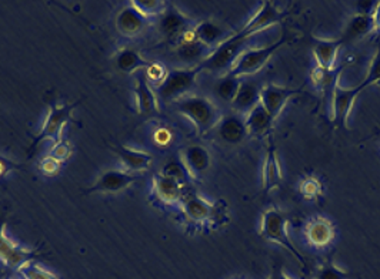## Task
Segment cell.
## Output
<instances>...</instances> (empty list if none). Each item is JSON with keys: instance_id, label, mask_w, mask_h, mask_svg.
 Instances as JSON below:
<instances>
[{"instance_id": "6da1fadb", "label": "cell", "mask_w": 380, "mask_h": 279, "mask_svg": "<svg viewBox=\"0 0 380 279\" xmlns=\"http://www.w3.org/2000/svg\"><path fill=\"white\" fill-rule=\"evenodd\" d=\"M259 234L273 243H277L279 247L286 250L291 255L295 257V259L302 265L303 269H306V261L300 251L296 248L291 235H289V221L288 217L282 213L279 208L270 206L265 209L261 224H259Z\"/></svg>"}, {"instance_id": "7a4b0ae2", "label": "cell", "mask_w": 380, "mask_h": 279, "mask_svg": "<svg viewBox=\"0 0 380 279\" xmlns=\"http://www.w3.org/2000/svg\"><path fill=\"white\" fill-rule=\"evenodd\" d=\"M176 109L199 134H206L217 127L221 119L216 104L203 96H184L176 101Z\"/></svg>"}, {"instance_id": "3957f363", "label": "cell", "mask_w": 380, "mask_h": 279, "mask_svg": "<svg viewBox=\"0 0 380 279\" xmlns=\"http://www.w3.org/2000/svg\"><path fill=\"white\" fill-rule=\"evenodd\" d=\"M247 40L249 39L242 38L238 31L233 33L229 39L212 50L209 57L200 64L202 72L207 70V72L217 73L220 76L228 75L239 57L247 50Z\"/></svg>"}, {"instance_id": "277c9868", "label": "cell", "mask_w": 380, "mask_h": 279, "mask_svg": "<svg viewBox=\"0 0 380 279\" xmlns=\"http://www.w3.org/2000/svg\"><path fill=\"white\" fill-rule=\"evenodd\" d=\"M200 72V66L169 70L165 79L156 87L157 98L165 103L180 100L193 89Z\"/></svg>"}, {"instance_id": "5b68a950", "label": "cell", "mask_w": 380, "mask_h": 279, "mask_svg": "<svg viewBox=\"0 0 380 279\" xmlns=\"http://www.w3.org/2000/svg\"><path fill=\"white\" fill-rule=\"evenodd\" d=\"M286 42V38H280L276 43L266 46V47H261V49H247L236 61V64L233 66V68L231 70V75L238 76L240 79L246 77V76H251L258 73L259 70H262L268 61L272 59V56L284 45Z\"/></svg>"}, {"instance_id": "8992f818", "label": "cell", "mask_w": 380, "mask_h": 279, "mask_svg": "<svg viewBox=\"0 0 380 279\" xmlns=\"http://www.w3.org/2000/svg\"><path fill=\"white\" fill-rule=\"evenodd\" d=\"M73 109L75 104H59V106H52L48 112L46 120L36 140L31 143V149H35L39 143L45 142V140H53V142L60 140L63 127H65L72 119Z\"/></svg>"}, {"instance_id": "52a82bcc", "label": "cell", "mask_w": 380, "mask_h": 279, "mask_svg": "<svg viewBox=\"0 0 380 279\" xmlns=\"http://www.w3.org/2000/svg\"><path fill=\"white\" fill-rule=\"evenodd\" d=\"M363 86L356 87H342L339 82L332 89V119L339 126H346L352 109L355 106V101L358 100L359 94L363 91Z\"/></svg>"}, {"instance_id": "ba28073f", "label": "cell", "mask_w": 380, "mask_h": 279, "mask_svg": "<svg viewBox=\"0 0 380 279\" xmlns=\"http://www.w3.org/2000/svg\"><path fill=\"white\" fill-rule=\"evenodd\" d=\"M193 26L195 23L176 6L166 8V10L159 16V22H157V27H159L162 36L169 40L184 39L193 30Z\"/></svg>"}, {"instance_id": "9c48e42d", "label": "cell", "mask_w": 380, "mask_h": 279, "mask_svg": "<svg viewBox=\"0 0 380 279\" xmlns=\"http://www.w3.org/2000/svg\"><path fill=\"white\" fill-rule=\"evenodd\" d=\"M302 89H291V87H282L276 84H268L262 87L261 93V104L263 109L275 119L282 114V112L286 107L289 100L298 94H300Z\"/></svg>"}, {"instance_id": "30bf717a", "label": "cell", "mask_w": 380, "mask_h": 279, "mask_svg": "<svg viewBox=\"0 0 380 279\" xmlns=\"http://www.w3.org/2000/svg\"><path fill=\"white\" fill-rule=\"evenodd\" d=\"M283 15L272 2H263L259 10L247 20V23L238 33L242 38L250 39L251 36H255V34L262 33L270 26L279 23Z\"/></svg>"}, {"instance_id": "8fae6325", "label": "cell", "mask_w": 380, "mask_h": 279, "mask_svg": "<svg viewBox=\"0 0 380 279\" xmlns=\"http://www.w3.org/2000/svg\"><path fill=\"white\" fill-rule=\"evenodd\" d=\"M136 181V176L128 169H108L101 174V177L90 188L92 193L116 194L128 190Z\"/></svg>"}, {"instance_id": "7c38bea8", "label": "cell", "mask_w": 380, "mask_h": 279, "mask_svg": "<svg viewBox=\"0 0 380 279\" xmlns=\"http://www.w3.org/2000/svg\"><path fill=\"white\" fill-rule=\"evenodd\" d=\"M150 19L132 5L124 6L116 16V29L124 38H138L149 27Z\"/></svg>"}, {"instance_id": "4fadbf2b", "label": "cell", "mask_w": 380, "mask_h": 279, "mask_svg": "<svg viewBox=\"0 0 380 279\" xmlns=\"http://www.w3.org/2000/svg\"><path fill=\"white\" fill-rule=\"evenodd\" d=\"M31 255H34V252L22 248L10 236L6 235V227L3 221H0V262L8 268L17 269L22 264L31 259Z\"/></svg>"}, {"instance_id": "5bb4252c", "label": "cell", "mask_w": 380, "mask_h": 279, "mask_svg": "<svg viewBox=\"0 0 380 279\" xmlns=\"http://www.w3.org/2000/svg\"><path fill=\"white\" fill-rule=\"evenodd\" d=\"M179 157L193 180L203 176V174L207 172L212 165L210 151L206 147L199 144H190L184 147L180 151Z\"/></svg>"}, {"instance_id": "9a60e30c", "label": "cell", "mask_w": 380, "mask_h": 279, "mask_svg": "<svg viewBox=\"0 0 380 279\" xmlns=\"http://www.w3.org/2000/svg\"><path fill=\"white\" fill-rule=\"evenodd\" d=\"M305 238L314 248H326L335 239V228L325 217H313L305 225Z\"/></svg>"}, {"instance_id": "2e32d148", "label": "cell", "mask_w": 380, "mask_h": 279, "mask_svg": "<svg viewBox=\"0 0 380 279\" xmlns=\"http://www.w3.org/2000/svg\"><path fill=\"white\" fill-rule=\"evenodd\" d=\"M261 93H262V86L258 82L243 80L231 106L236 112V114H240L244 117L247 113H250L253 109L261 104Z\"/></svg>"}, {"instance_id": "e0dca14e", "label": "cell", "mask_w": 380, "mask_h": 279, "mask_svg": "<svg viewBox=\"0 0 380 279\" xmlns=\"http://www.w3.org/2000/svg\"><path fill=\"white\" fill-rule=\"evenodd\" d=\"M210 53H212V49L206 47L200 42H198L193 38L192 33H190V38L186 36L176 46V50H175V54L179 59V61H182L187 67H198V66H200L209 57Z\"/></svg>"}, {"instance_id": "ac0fdd59", "label": "cell", "mask_w": 380, "mask_h": 279, "mask_svg": "<svg viewBox=\"0 0 380 279\" xmlns=\"http://www.w3.org/2000/svg\"><path fill=\"white\" fill-rule=\"evenodd\" d=\"M282 180H283L282 164L279 160L277 150L270 140L269 147L265 154L263 168H262V187L266 193H270V191L280 187Z\"/></svg>"}, {"instance_id": "d6986e66", "label": "cell", "mask_w": 380, "mask_h": 279, "mask_svg": "<svg viewBox=\"0 0 380 279\" xmlns=\"http://www.w3.org/2000/svg\"><path fill=\"white\" fill-rule=\"evenodd\" d=\"M153 194L162 204H180L184 197V186L159 172L153 177Z\"/></svg>"}, {"instance_id": "ffe728a7", "label": "cell", "mask_w": 380, "mask_h": 279, "mask_svg": "<svg viewBox=\"0 0 380 279\" xmlns=\"http://www.w3.org/2000/svg\"><path fill=\"white\" fill-rule=\"evenodd\" d=\"M213 202H209L199 194H184L180 208L187 220L196 224H209Z\"/></svg>"}, {"instance_id": "44dd1931", "label": "cell", "mask_w": 380, "mask_h": 279, "mask_svg": "<svg viewBox=\"0 0 380 279\" xmlns=\"http://www.w3.org/2000/svg\"><path fill=\"white\" fill-rule=\"evenodd\" d=\"M217 135L224 140L225 143L236 146L240 144L243 140L249 135L244 117L240 114H228L221 116L219 124H217Z\"/></svg>"}, {"instance_id": "7402d4cb", "label": "cell", "mask_w": 380, "mask_h": 279, "mask_svg": "<svg viewBox=\"0 0 380 279\" xmlns=\"http://www.w3.org/2000/svg\"><path fill=\"white\" fill-rule=\"evenodd\" d=\"M193 38L205 45L209 49H216L219 45L229 39L232 34L228 33L226 29L221 27L219 23L213 20H202L193 26L192 30Z\"/></svg>"}, {"instance_id": "603a6c76", "label": "cell", "mask_w": 380, "mask_h": 279, "mask_svg": "<svg viewBox=\"0 0 380 279\" xmlns=\"http://www.w3.org/2000/svg\"><path fill=\"white\" fill-rule=\"evenodd\" d=\"M135 98L139 114H153L159 110V98L156 91L152 89L150 83L145 75H139L135 82Z\"/></svg>"}, {"instance_id": "cb8c5ba5", "label": "cell", "mask_w": 380, "mask_h": 279, "mask_svg": "<svg viewBox=\"0 0 380 279\" xmlns=\"http://www.w3.org/2000/svg\"><path fill=\"white\" fill-rule=\"evenodd\" d=\"M275 121L276 120L263 109L262 104L244 116L247 134L256 138L266 137L270 133Z\"/></svg>"}, {"instance_id": "d4e9b609", "label": "cell", "mask_w": 380, "mask_h": 279, "mask_svg": "<svg viewBox=\"0 0 380 279\" xmlns=\"http://www.w3.org/2000/svg\"><path fill=\"white\" fill-rule=\"evenodd\" d=\"M343 45L342 39L336 40H318L313 46V56L316 67L323 70H335L337 53Z\"/></svg>"}, {"instance_id": "484cf974", "label": "cell", "mask_w": 380, "mask_h": 279, "mask_svg": "<svg viewBox=\"0 0 380 279\" xmlns=\"http://www.w3.org/2000/svg\"><path fill=\"white\" fill-rule=\"evenodd\" d=\"M115 153L117 154L122 164L128 168V171H145L153 163V156L146 151L135 150L131 147H117L115 149Z\"/></svg>"}, {"instance_id": "4316f807", "label": "cell", "mask_w": 380, "mask_h": 279, "mask_svg": "<svg viewBox=\"0 0 380 279\" xmlns=\"http://www.w3.org/2000/svg\"><path fill=\"white\" fill-rule=\"evenodd\" d=\"M113 60H115L116 67L124 75H133L142 68H147V66L150 64L149 61H146L143 59V56L138 50L129 49V47L120 49L115 54Z\"/></svg>"}, {"instance_id": "83f0119b", "label": "cell", "mask_w": 380, "mask_h": 279, "mask_svg": "<svg viewBox=\"0 0 380 279\" xmlns=\"http://www.w3.org/2000/svg\"><path fill=\"white\" fill-rule=\"evenodd\" d=\"M374 30V23L372 16H365V15H355L351 17V20L347 22L343 38H340L344 42H355L359 39H363L367 34H370Z\"/></svg>"}, {"instance_id": "f1b7e54d", "label": "cell", "mask_w": 380, "mask_h": 279, "mask_svg": "<svg viewBox=\"0 0 380 279\" xmlns=\"http://www.w3.org/2000/svg\"><path fill=\"white\" fill-rule=\"evenodd\" d=\"M242 82H243V79L233 76L231 73L224 75V76H220V79L216 80V83L213 86V93L220 101L232 104L239 89H240Z\"/></svg>"}, {"instance_id": "f546056e", "label": "cell", "mask_w": 380, "mask_h": 279, "mask_svg": "<svg viewBox=\"0 0 380 279\" xmlns=\"http://www.w3.org/2000/svg\"><path fill=\"white\" fill-rule=\"evenodd\" d=\"M16 272L22 279H60L56 273L43 268L34 259H29L24 264H22L16 269Z\"/></svg>"}, {"instance_id": "4dcf8cb0", "label": "cell", "mask_w": 380, "mask_h": 279, "mask_svg": "<svg viewBox=\"0 0 380 279\" xmlns=\"http://www.w3.org/2000/svg\"><path fill=\"white\" fill-rule=\"evenodd\" d=\"M161 174H163V176L170 177V179H173V180L179 181V183L183 184V186H186L189 181H192V180H193L192 176H190V174H189L187 168L184 167L183 161L180 160V157L169 160V161L163 165Z\"/></svg>"}, {"instance_id": "1f68e13d", "label": "cell", "mask_w": 380, "mask_h": 279, "mask_svg": "<svg viewBox=\"0 0 380 279\" xmlns=\"http://www.w3.org/2000/svg\"><path fill=\"white\" fill-rule=\"evenodd\" d=\"M131 5L149 19L161 16L168 8L163 0H135V2H131Z\"/></svg>"}, {"instance_id": "d6a6232c", "label": "cell", "mask_w": 380, "mask_h": 279, "mask_svg": "<svg viewBox=\"0 0 380 279\" xmlns=\"http://www.w3.org/2000/svg\"><path fill=\"white\" fill-rule=\"evenodd\" d=\"M313 279H349V272L333 262H323L316 268Z\"/></svg>"}, {"instance_id": "836d02e7", "label": "cell", "mask_w": 380, "mask_h": 279, "mask_svg": "<svg viewBox=\"0 0 380 279\" xmlns=\"http://www.w3.org/2000/svg\"><path fill=\"white\" fill-rule=\"evenodd\" d=\"M312 80L313 84L318 89H329L335 87V84L339 82V72L335 73V70H323L319 67H314L312 72Z\"/></svg>"}, {"instance_id": "e575fe53", "label": "cell", "mask_w": 380, "mask_h": 279, "mask_svg": "<svg viewBox=\"0 0 380 279\" xmlns=\"http://www.w3.org/2000/svg\"><path fill=\"white\" fill-rule=\"evenodd\" d=\"M299 193L310 201H316L323 194V184L316 177H306L299 184Z\"/></svg>"}, {"instance_id": "d590c367", "label": "cell", "mask_w": 380, "mask_h": 279, "mask_svg": "<svg viewBox=\"0 0 380 279\" xmlns=\"http://www.w3.org/2000/svg\"><path fill=\"white\" fill-rule=\"evenodd\" d=\"M231 220V214H229V206L224 199H219L216 202H213L212 206V216L209 220V224H212L213 227L219 228L221 225L228 224Z\"/></svg>"}, {"instance_id": "8d00e7d4", "label": "cell", "mask_w": 380, "mask_h": 279, "mask_svg": "<svg viewBox=\"0 0 380 279\" xmlns=\"http://www.w3.org/2000/svg\"><path fill=\"white\" fill-rule=\"evenodd\" d=\"M72 151L73 150H72L71 143L66 142V140L60 138V140H57V142H54V144L52 146V149L49 151V156H52L56 160H59V161L63 163V161L68 160L72 156Z\"/></svg>"}, {"instance_id": "74e56055", "label": "cell", "mask_w": 380, "mask_h": 279, "mask_svg": "<svg viewBox=\"0 0 380 279\" xmlns=\"http://www.w3.org/2000/svg\"><path fill=\"white\" fill-rule=\"evenodd\" d=\"M166 75H168V70L161 63L149 64L147 68H145V77L147 79V82H154L156 84H159L165 79Z\"/></svg>"}, {"instance_id": "f35d334b", "label": "cell", "mask_w": 380, "mask_h": 279, "mask_svg": "<svg viewBox=\"0 0 380 279\" xmlns=\"http://www.w3.org/2000/svg\"><path fill=\"white\" fill-rule=\"evenodd\" d=\"M377 83H380V52L373 59L370 70H369V75H367L366 80L362 83V86H363V89H366L367 86L377 84Z\"/></svg>"}, {"instance_id": "ab89813d", "label": "cell", "mask_w": 380, "mask_h": 279, "mask_svg": "<svg viewBox=\"0 0 380 279\" xmlns=\"http://www.w3.org/2000/svg\"><path fill=\"white\" fill-rule=\"evenodd\" d=\"M60 167H61V161L56 160L52 156H46L45 158L41 160V164H39V168L42 169V172L46 174V176H54L56 172H59Z\"/></svg>"}, {"instance_id": "60d3db41", "label": "cell", "mask_w": 380, "mask_h": 279, "mask_svg": "<svg viewBox=\"0 0 380 279\" xmlns=\"http://www.w3.org/2000/svg\"><path fill=\"white\" fill-rule=\"evenodd\" d=\"M153 138H154V143H156L157 146L166 147V146L172 142L173 134H172V131H170L168 127L162 126V127H159V128H156V130H154Z\"/></svg>"}, {"instance_id": "b9f144b4", "label": "cell", "mask_w": 380, "mask_h": 279, "mask_svg": "<svg viewBox=\"0 0 380 279\" xmlns=\"http://www.w3.org/2000/svg\"><path fill=\"white\" fill-rule=\"evenodd\" d=\"M15 168H17V165L10 158H8L5 156H0V179L6 177L8 174Z\"/></svg>"}, {"instance_id": "7bdbcfd3", "label": "cell", "mask_w": 380, "mask_h": 279, "mask_svg": "<svg viewBox=\"0 0 380 279\" xmlns=\"http://www.w3.org/2000/svg\"><path fill=\"white\" fill-rule=\"evenodd\" d=\"M377 6V2H358V15H365V16H372L374 9Z\"/></svg>"}, {"instance_id": "ee69618b", "label": "cell", "mask_w": 380, "mask_h": 279, "mask_svg": "<svg viewBox=\"0 0 380 279\" xmlns=\"http://www.w3.org/2000/svg\"><path fill=\"white\" fill-rule=\"evenodd\" d=\"M372 17H373V23H374V30L380 31V2H377V6H376Z\"/></svg>"}, {"instance_id": "f6af8a7d", "label": "cell", "mask_w": 380, "mask_h": 279, "mask_svg": "<svg viewBox=\"0 0 380 279\" xmlns=\"http://www.w3.org/2000/svg\"><path fill=\"white\" fill-rule=\"evenodd\" d=\"M272 279H293V278H291L286 272H284L283 269H280V271L275 272V275L272 276Z\"/></svg>"}, {"instance_id": "bcb514c9", "label": "cell", "mask_w": 380, "mask_h": 279, "mask_svg": "<svg viewBox=\"0 0 380 279\" xmlns=\"http://www.w3.org/2000/svg\"><path fill=\"white\" fill-rule=\"evenodd\" d=\"M232 279H246V278H243V276H236V278H232Z\"/></svg>"}]
</instances>
